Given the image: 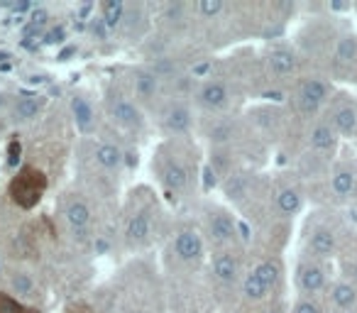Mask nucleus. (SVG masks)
<instances>
[{
	"instance_id": "nucleus-1",
	"label": "nucleus",
	"mask_w": 357,
	"mask_h": 313,
	"mask_svg": "<svg viewBox=\"0 0 357 313\" xmlns=\"http://www.w3.org/2000/svg\"><path fill=\"white\" fill-rule=\"evenodd\" d=\"M152 169L159 184L176 196L191 194L199 181V152L186 137H169L159 144L152 160Z\"/></svg>"
},
{
	"instance_id": "nucleus-2",
	"label": "nucleus",
	"mask_w": 357,
	"mask_h": 313,
	"mask_svg": "<svg viewBox=\"0 0 357 313\" xmlns=\"http://www.w3.org/2000/svg\"><path fill=\"white\" fill-rule=\"evenodd\" d=\"M123 238L130 250H147L157 240L162 225V208L147 186H137L125 204Z\"/></svg>"
},
{
	"instance_id": "nucleus-3",
	"label": "nucleus",
	"mask_w": 357,
	"mask_h": 313,
	"mask_svg": "<svg viewBox=\"0 0 357 313\" xmlns=\"http://www.w3.org/2000/svg\"><path fill=\"white\" fill-rule=\"evenodd\" d=\"M199 230L204 240L211 245V252L218 250H240L243 235H240V223L225 206L220 204H204L199 211Z\"/></svg>"
},
{
	"instance_id": "nucleus-4",
	"label": "nucleus",
	"mask_w": 357,
	"mask_h": 313,
	"mask_svg": "<svg viewBox=\"0 0 357 313\" xmlns=\"http://www.w3.org/2000/svg\"><path fill=\"white\" fill-rule=\"evenodd\" d=\"M206 257V240L201 235L196 223L178 225L172 233V245H169V259L174 264V274L194 277L201 269Z\"/></svg>"
},
{
	"instance_id": "nucleus-5",
	"label": "nucleus",
	"mask_w": 357,
	"mask_h": 313,
	"mask_svg": "<svg viewBox=\"0 0 357 313\" xmlns=\"http://www.w3.org/2000/svg\"><path fill=\"white\" fill-rule=\"evenodd\" d=\"M47 189H50L47 171L37 165H22L8 184V199L15 208L32 211L42 204Z\"/></svg>"
},
{
	"instance_id": "nucleus-6",
	"label": "nucleus",
	"mask_w": 357,
	"mask_h": 313,
	"mask_svg": "<svg viewBox=\"0 0 357 313\" xmlns=\"http://www.w3.org/2000/svg\"><path fill=\"white\" fill-rule=\"evenodd\" d=\"M243 252L240 250H218L211 252V291L215 301L223 303L235 289L243 287Z\"/></svg>"
},
{
	"instance_id": "nucleus-7",
	"label": "nucleus",
	"mask_w": 357,
	"mask_h": 313,
	"mask_svg": "<svg viewBox=\"0 0 357 313\" xmlns=\"http://www.w3.org/2000/svg\"><path fill=\"white\" fill-rule=\"evenodd\" d=\"M279 282H282V262L277 257H267L245 272L240 293L248 303H262L277 291Z\"/></svg>"
},
{
	"instance_id": "nucleus-8",
	"label": "nucleus",
	"mask_w": 357,
	"mask_h": 313,
	"mask_svg": "<svg viewBox=\"0 0 357 313\" xmlns=\"http://www.w3.org/2000/svg\"><path fill=\"white\" fill-rule=\"evenodd\" d=\"M0 279H3V289L0 291L10 293L20 303L37 308V303L45 301V293H42V287L35 279V274L27 272L20 264H0Z\"/></svg>"
},
{
	"instance_id": "nucleus-9",
	"label": "nucleus",
	"mask_w": 357,
	"mask_h": 313,
	"mask_svg": "<svg viewBox=\"0 0 357 313\" xmlns=\"http://www.w3.org/2000/svg\"><path fill=\"white\" fill-rule=\"evenodd\" d=\"M294 284L298 289V296H313L326 293L331 287V267L326 259H316L303 252L294 269Z\"/></svg>"
},
{
	"instance_id": "nucleus-10",
	"label": "nucleus",
	"mask_w": 357,
	"mask_h": 313,
	"mask_svg": "<svg viewBox=\"0 0 357 313\" xmlns=\"http://www.w3.org/2000/svg\"><path fill=\"white\" fill-rule=\"evenodd\" d=\"M331 84L323 76H303L294 89V108L303 118H313L331 100Z\"/></svg>"
},
{
	"instance_id": "nucleus-11",
	"label": "nucleus",
	"mask_w": 357,
	"mask_h": 313,
	"mask_svg": "<svg viewBox=\"0 0 357 313\" xmlns=\"http://www.w3.org/2000/svg\"><path fill=\"white\" fill-rule=\"evenodd\" d=\"M105 113H108V118L118 128L130 130V132H137L144 125L142 110H139L137 100H130V96L120 89L108 91V96H105Z\"/></svg>"
},
{
	"instance_id": "nucleus-12",
	"label": "nucleus",
	"mask_w": 357,
	"mask_h": 313,
	"mask_svg": "<svg viewBox=\"0 0 357 313\" xmlns=\"http://www.w3.org/2000/svg\"><path fill=\"white\" fill-rule=\"evenodd\" d=\"M61 215H64V223L69 225L74 238H79V240L89 238L91 225H93V211H91V204L86 201L84 194H79V191H66V194L61 196Z\"/></svg>"
},
{
	"instance_id": "nucleus-13",
	"label": "nucleus",
	"mask_w": 357,
	"mask_h": 313,
	"mask_svg": "<svg viewBox=\"0 0 357 313\" xmlns=\"http://www.w3.org/2000/svg\"><path fill=\"white\" fill-rule=\"evenodd\" d=\"M326 120L337 137H357V103L350 96H335L326 105Z\"/></svg>"
},
{
	"instance_id": "nucleus-14",
	"label": "nucleus",
	"mask_w": 357,
	"mask_h": 313,
	"mask_svg": "<svg viewBox=\"0 0 357 313\" xmlns=\"http://www.w3.org/2000/svg\"><path fill=\"white\" fill-rule=\"evenodd\" d=\"M194 98L199 108L208 110V113H223L233 103V89H230V81H225V76H215V79L211 76L199 86Z\"/></svg>"
},
{
	"instance_id": "nucleus-15",
	"label": "nucleus",
	"mask_w": 357,
	"mask_h": 313,
	"mask_svg": "<svg viewBox=\"0 0 357 313\" xmlns=\"http://www.w3.org/2000/svg\"><path fill=\"white\" fill-rule=\"evenodd\" d=\"M159 125L169 137H189L194 128V113L186 100H167L159 113Z\"/></svg>"
},
{
	"instance_id": "nucleus-16",
	"label": "nucleus",
	"mask_w": 357,
	"mask_h": 313,
	"mask_svg": "<svg viewBox=\"0 0 357 313\" xmlns=\"http://www.w3.org/2000/svg\"><path fill=\"white\" fill-rule=\"evenodd\" d=\"M331 59V71L337 79H352L357 69V35L355 32H345L335 40L333 52L328 54Z\"/></svg>"
},
{
	"instance_id": "nucleus-17",
	"label": "nucleus",
	"mask_w": 357,
	"mask_h": 313,
	"mask_svg": "<svg viewBox=\"0 0 357 313\" xmlns=\"http://www.w3.org/2000/svg\"><path fill=\"white\" fill-rule=\"evenodd\" d=\"M303 245H306V254L316 259H331L340 247L337 233L326 223H308L303 233Z\"/></svg>"
},
{
	"instance_id": "nucleus-18",
	"label": "nucleus",
	"mask_w": 357,
	"mask_h": 313,
	"mask_svg": "<svg viewBox=\"0 0 357 313\" xmlns=\"http://www.w3.org/2000/svg\"><path fill=\"white\" fill-rule=\"evenodd\" d=\"M272 208L282 218H294L303 208V191L296 181H277L272 186Z\"/></svg>"
},
{
	"instance_id": "nucleus-19",
	"label": "nucleus",
	"mask_w": 357,
	"mask_h": 313,
	"mask_svg": "<svg viewBox=\"0 0 357 313\" xmlns=\"http://www.w3.org/2000/svg\"><path fill=\"white\" fill-rule=\"evenodd\" d=\"M264 64H267L269 76L289 79V76H294L298 71V54L296 49H291L287 45H274L264 56Z\"/></svg>"
},
{
	"instance_id": "nucleus-20",
	"label": "nucleus",
	"mask_w": 357,
	"mask_h": 313,
	"mask_svg": "<svg viewBox=\"0 0 357 313\" xmlns=\"http://www.w3.org/2000/svg\"><path fill=\"white\" fill-rule=\"evenodd\" d=\"M326 296L333 313H347L357 306V284L352 279H335L328 287Z\"/></svg>"
},
{
	"instance_id": "nucleus-21",
	"label": "nucleus",
	"mask_w": 357,
	"mask_h": 313,
	"mask_svg": "<svg viewBox=\"0 0 357 313\" xmlns=\"http://www.w3.org/2000/svg\"><path fill=\"white\" fill-rule=\"evenodd\" d=\"M308 147L316 157H333L337 147V132L326 118H318L308 130Z\"/></svg>"
},
{
	"instance_id": "nucleus-22",
	"label": "nucleus",
	"mask_w": 357,
	"mask_h": 313,
	"mask_svg": "<svg viewBox=\"0 0 357 313\" xmlns=\"http://www.w3.org/2000/svg\"><path fill=\"white\" fill-rule=\"evenodd\" d=\"M91 160H93V167H98L105 174H118L123 167V149L115 142L100 139V142L91 144Z\"/></svg>"
},
{
	"instance_id": "nucleus-23",
	"label": "nucleus",
	"mask_w": 357,
	"mask_h": 313,
	"mask_svg": "<svg viewBox=\"0 0 357 313\" xmlns=\"http://www.w3.org/2000/svg\"><path fill=\"white\" fill-rule=\"evenodd\" d=\"M132 91L137 105H154L159 96V76L149 69H137L132 74Z\"/></svg>"
},
{
	"instance_id": "nucleus-24",
	"label": "nucleus",
	"mask_w": 357,
	"mask_h": 313,
	"mask_svg": "<svg viewBox=\"0 0 357 313\" xmlns=\"http://www.w3.org/2000/svg\"><path fill=\"white\" fill-rule=\"evenodd\" d=\"M71 118H74L76 128L81 130V135H91L98 125V118H96V108L91 105V100L81 93L71 96Z\"/></svg>"
},
{
	"instance_id": "nucleus-25",
	"label": "nucleus",
	"mask_w": 357,
	"mask_h": 313,
	"mask_svg": "<svg viewBox=\"0 0 357 313\" xmlns=\"http://www.w3.org/2000/svg\"><path fill=\"white\" fill-rule=\"evenodd\" d=\"M47 98L42 93H25V96H17L15 103H13V118L17 123H30L35 120L37 115L45 110Z\"/></svg>"
},
{
	"instance_id": "nucleus-26",
	"label": "nucleus",
	"mask_w": 357,
	"mask_h": 313,
	"mask_svg": "<svg viewBox=\"0 0 357 313\" xmlns=\"http://www.w3.org/2000/svg\"><path fill=\"white\" fill-rule=\"evenodd\" d=\"M357 189V171L350 165H337L331 174V191L337 199H350Z\"/></svg>"
},
{
	"instance_id": "nucleus-27",
	"label": "nucleus",
	"mask_w": 357,
	"mask_h": 313,
	"mask_svg": "<svg viewBox=\"0 0 357 313\" xmlns=\"http://www.w3.org/2000/svg\"><path fill=\"white\" fill-rule=\"evenodd\" d=\"M125 10H128V6L123 0H105V3H100V20L108 30H118V27H123Z\"/></svg>"
},
{
	"instance_id": "nucleus-28",
	"label": "nucleus",
	"mask_w": 357,
	"mask_h": 313,
	"mask_svg": "<svg viewBox=\"0 0 357 313\" xmlns=\"http://www.w3.org/2000/svg\"><path fill=\"white\" fill-rule=\"evenodd\" d=\"M0 313H42V311L35 306H27V303H20L10 293L0 291Z\"/></svg>"
},
{
	"instance_id": "nucleus-29",
	"label": "nucleus",
	"mask_w": 357,
	"mask_h": 313,
	"mask_svg": "<svg viewBox=\"0 0 357 313\" xmlns=\"http://www.w3.org/2000/svg\"><path fill=\"white\" fill-rule=\"evenodd\" d=\"M289 313H326V308L318 303V298L313 296H298L296 301H294L291 311Z\"/></svg>"
},
{
	"instance_id": "nucleus-30",
	"label": "nucleus",
	"mask_w": 357,
	"mask_h": 313,
	"mask_svg": "<svg viewBox=\"0 0 357 313\" xmlns=\"http://www.w3.org/2000/svg\"><path fill=\"white\" fill-rule=\"evenodd\" d=\"M196 10H199L201 17L213 20V17H218L225 10V3L223 0H201V3H196Z\"/></svg>"
},
{
	"instance_id": "nucleus-31",
	"label": "nucleus",
	"mask_w": 357,
	"mask_h": 313,
	"mask_svg": "<svg viewBox=\"0 0 357 313\" xmlns=\"http://www.w3.org/2000/svg\"><path fill=\"white\" fill-rule=\"evenodd\" d=\"M61 313H103L98 311V308L93 306L91 301H84V298H76V301H69L64 306V311Z\"/></svg>"
},
{
	"instance_id": "nucleus-32",
	"label": "nucleus",
	"mask_w": 357,
	"mask_h": 313,
	"mask_svg": "<svg viewBox=\"0 0 357 313\" xmlns=\"http://www.w3.org/2000/svg\"><path fill=\"white\" fill-rule=\"evenodd\" d=\"M352 81H355V84H357V69H355V74H352Z\"/></svg>"
},
{
	"instance_id": "nucleus-33",
	"label": "nucleus",
	"mask_w": 357,
	"mask_h": 313,
	"mask_svg": "<svg viewBox=\"0 0 357 313\" xmlns=\"http://www.w3.org/2000/svg\"><path fill=\"white\" fill-rule=\"evenodd\" d=\"M0 105H3V96H0Z\"/></svg>"
}]
</instances>
